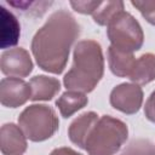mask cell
<instances>
[{
	"instance_id": "3",
	"label": "cell",
	"mask_w": 155,
	"mask_h": 155,
	"mask_svg": "<svg viewBox=\"0 0 155 155\" xmlns=\"http://www.w3.org/2000/svg\"><path fill=\"white\" fill-rule=\"evenodd\" d=\"M128 137V127L120 119L110 115L101 116L91 128L85 142L88 155H114Z\"/></svg>"
},
{
	"instance_id": "13",
	"label": "cell",
	"mask_w": 155,
	"mask_h": 155,
	"mask_svg": "<svg viewBox=\"0 0 155 155\" xmlns=\"http://www.w3.org/2000/svg\"><path fill=\"white\" fill-rule=\"evenodd\" d=\"M107 57H108L109 68L114 75L120 78L130 76L133 64L136 62L133 53L124 52L114 48L113 46H109L107 51Z\"/></svg>"
},
{
	"instance_id": "11",
	"label": "cell",
	"mask_w": 155,
	"mask_h": 155,
	"mask_svg": "<svg viewBox=\"0 0 155 155\" xmlns=\"http://www.w3.org/2000/svg\"><path fill=\"white\" fill-rule=\"evenodd\" d=\"M31 101H51L61 90V82L56 78L36 75L30 79Z\"/></svg>"
},
{
	"instance_id": "2",
	"label": "cell",
	"mask_w": 155,
	"mask_h": 155,
	"mask_svg": "<svg viewBox=\"0 0 155 155\" xmlns=\"http://www.w3.org/2000/svg\"><path fill=\"white\" fill-rule=\"evenodd\" d=\"M104 58L101 45L94 40H81L76 44L73 65L64 75L63 84L68 91L88 93L103 78Z\"/></svg>"
},
{
	"instance_id": "8",
	"label": "cell",
	"mask_w": 155,
	"mask_h": 155,
	"mask_svg": "<svg viewBox=\"0 0 155 155\" xmlns=\"http://www.w3.org/2000/svg\"><path fill=\"white\" fill-rule=\"evenodd\" d=\"M31 99V87L19 78H4L0 82V102L7 108H18Z\"/></svg>"
},
{
	"instance_id": "12",
	"label": "cell",
	"mask_w": 155,
	"mask_h": 155,
	"mask_svg": "<svg viewBox=\"0 0 155 155\" xmlns=\"http://www.w3.org/2000/svg\"><path fill=\"white\" fill-rule=\"evenodd\" d=\"M130 80L136 85H145L155 80V54L144 53L136 59L130 74Z\"/></svg>"
},
{
	"instance_id": "10",
	"label": "cell",
	"mask_w": 155,
	"mask_h": 155,
	"mask_svg": "<svg viewBox=\"0 0 155 155\" xmlns=\"http://www.w3.org/2000/svg\"><path fill=\"white\" fill-rule=\"evenodd\" d=\"M98 119L99 116L94 111H87L81 114L70 124L68 128L69 139L79 148L85 149V142L87 139V136Z\"/></svg>"
},
{
	"instance_id": "16",
	"label": "cell",
	"mask_w": 155,
	"mask_h": 155,
	"mask_svg": "<svg viewBox=\"0 0 155 155\" xmlns=\"http://www.w3.org/2000/svg\"><path fill=\"white\" fill-rule=\"evenodd\" d=\"M124 10L122 1H101L99 6L92 13L93 21L99 25H108L116 13Z\"/></svg>"
},
{
	"instance_id": "1",
	"label": "cell",
	"mask_w": 155,
	"mask_h": 155,
	"mask_svg": "<svg viewBox=\"0 0 155 155\" xmlns=\"http://www.w3.org/2000/svg\"><path fill=\"white\" fill-rule=\"evenodd\" d=\"M79 34L80 25L70 12L65 10L53 12L31 40V52L39 68L61 74Z\"/></svg>"
},
{
	"instance_id": "5",
	"label": "cell",
	"mask_w": 155,
	"mask_h": 155,
	"mask_svg": "<svg viewBox=\"0 0 155 155\" xmlns=\"http://www.w3.org/2000/svg\"><path fill=\"white\" fill-rule=\"evenodd\" d=\"M107 35L110 46L116 50L133 53L140 50L144 42V33L138 21L128 12L120 11L107 25Z\"/></svg>"
},
{
	"instance_id": "9",
	"label": "cell",
	"mask_w": 155,
	"mask_h": 155,
	"mask_svg": "<svg viewBox=\"0 0 155 155\" xmlns=\"http://www.w3.org/2000/svg\"><path fill=\"white\" fill-rule=\"evenodd\" d=\"M22 128L15 124H5L1 126V153L4 155H23L27 150V139Z\"/></svg>"
},
{
	"instance_id": "6",
	"label": "cell",
	"mask_w": 155,
	"mask_h": 155,
	"mask_svg": "<svg viewBox=\"0 0 155 155\" xmlns=\"http://www.w3.org/2000/svg\"><path fill=\"white\" fill-rule=\"evenodd\" d=\"M111 107L124 114H136L143 103V91L136 84H120L115 86L109 97Z\"/></svg>"
},
{
	"instance_id": "4",
	"label": "cell",
	"mask_w": 155,
	"mask_h": 155,
	"mask_svg": "<svg viewBox=\"0 0 155 155\" xmlns=\"http://www.w3.org/2000/svg\"><path fill=\"white\" fill-rule=\"evenodd\" d=\"M18 125L31 142H42L51 138L59 126L56 111L45 104L27 107L18 116Z\"/></svg>"
},
{
	"instance_id": "18",
	"label": "cell",
	"mask_w": 155,
	"mask_h": 155,
	"mask_svg": "<svg viewBox=\"0 0 155 155\" xmlns=\"http://www.w3.org/2000/svg\"><path fill=\"white\" fill-rule=\"evenodd\" d=\"M131 4L142 13V16L147 19V22L155 25V1L132 0Z\"/></svg>"
},
{
	"instance_id": "17",
	"label": "cell",
	"mask_w": 155,
	"mask_h": 155,
	"mask_svg": "<svg viewBox=\"0 0 155 155\" xmlns=\"http://www.w3.org/2000/svg\"><path fill=\"white\" fill-rule=\"evenodd\" d=\"M121 155H155V145L148 139L132 140Z\"/></svg>"
},
{
	"instance_id": "7",
	"label": "cell",
	"mask_w": 155,
	"mask_h": 155,
	"mask_svg": "<svg viewBox=\"0 0 155 155\" xmlns=\"http://www.w3.org/2000/svg\"><path fill=\"white\" fill-rule=\"evenodd\" d=\"M0 68L2 74L10 78H25L33 70V62L27 50L16 47L2 52Z\"/></svg>"
},
{
	"instance_id": "21",
	"label": "cell",
	"mask_w": 155,
	"mask_h": 155,
	"mask_svg": "<svg viewBox=\"0 0 155 155\" xmlns=\"http://www.w3.org/2000/svg\"><path fill=\"white\" fill-rule=\"evenodd\" d=\"M50 155H82L78 151H75L74 149L71 148H68V147H62V148H57L54 150L51 151Z\"/></svg>"
},
{
	"instance_id": "14",
	"label": "cell",
	"mask_w": 155,
	"mask_h": 155,
	"mask_svg": "<svg viewBox=\"0 0 155 155\" xmlns=\"http://www.w3.org/2000/svg\"><path fill=\"white\" fill-rule=\"evenodd\" d=\"M88 98L85 93L78 91H67L64 92L56 102V105L63 117H70L78 110L86 107Z\"/></svg>"
},
{
	"instance_id": "20",
	"label": "cell",
	"mask_w": 155,
	"mask_h": 155,
	"mask_svg": "<svg viewBox=\"0 0 155 155\" xmlns=\"http://www.w3.org/2000/svg\"><path fill=\"white\" fill-rule=\"evenodd\" d=\"M144 115L149 121L155 122V91L151 92V94L149 96V98L145 102Z\"/></svg>"
},
{
	"instance_id": "15",
	"label": "cell",
	"mask_w": 155,
	"mask_h": 155,
	"mask_svg": "<svg viewBox=\"0 0 155 155\" xmlns=\"http://www.w3.org/2000/svg\"><path fill=\"white\" fill-rule=\"evenodd\" d=\"M0 10H1V47L6 48L18 42L19 23L17 18L5 7L1 6Z\"/></svg>"
},
{
	"instance_id": "19",
	"label": "cell",
	"mask_w": 155,
	"mask_h": 155,
	"mask_svg": "<svg viewBox=\"0 0 155 155\" xmlns=\"http://www.w3.org/2000/svg\"><path fill=\"white\" fill-rule=\"evenodd\" d=\"M99 4L101 1H70L71 7L76 12L84 15H92L99 6Z\"/></svg>"
}]
</instances>
